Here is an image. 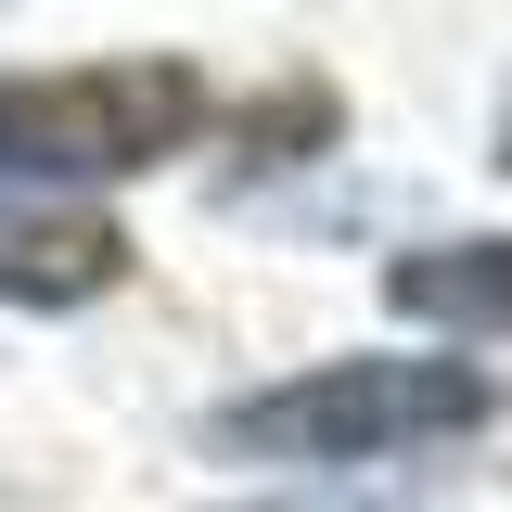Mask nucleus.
Listing matches in <instances>:
<instances>
[{
    "mask_svg": "<svg viewBox=\"0 0 512 512\" xmlns=\"http://www.w3.org/2000/svg\"><path fill=\"white\" fill-rule=\"evenodd\" d=\"M205 77L180 52H116L64 77H0V180H128L205 141Z\"/></svg>",
    "mask_w": 512,
    "mask_h": 512,
    "instance_id": "1",
    "label": "nucleus"
},
{
    "mask_svg": "<svg viewBox=\"0 0 512 512\" xmlns=\"http://www.w3.org/2000/svg\"><path fill=\"white\" fill-rule=\"evenodd\" d=\"M500 410V384L474 359H320L295 384H256L218 410V436L256 461H384L423 436H474Z\"/></svg>",
    "mask_w": 512,
    "mask_h": 512,
    "instance_id": "2",
    "label": "nucleus"
},
{
    "mask_svg": "<svg viewBox=\"0 0 512 512\" xmlns=\"http://www.w3.org/2000/svg\"><path fill=\"white\" fill-rule=\"evenodd\" d=\"M384 308L423 320V333H512V231L474 244H410L384 269Z\"/></svg>",
    "mask_w": 512,
    "mask_h": 512,
    "instance_id": "3",
    "label": "nucleus"
},
{
    "mask_svg": "<svg viewBox=\"0 0 512 512\" xmlns=\"http://www.w3.org/2000/svg\"><path fill=\"white\" fill-rule=\"evenodd\" d=\"M116 269H128V244L90 231V218H13V231H0V295H39V308L103 295Z\"/></svg>",
    "mask_w": 512,
    "mask_h": 512,
    "instance_id": "4",
    "label": "nucleus"
}]
</instances>
